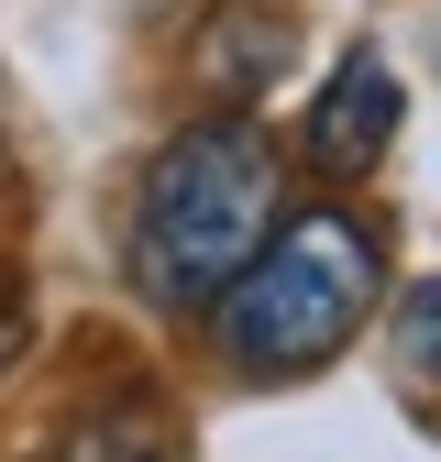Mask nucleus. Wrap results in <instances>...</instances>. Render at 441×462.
Wrapping results in <instances>:
<instances>
[{"label": "nucleus", "instance_id": "nucleus-4", "mask_svg": "<svg viewBox=\"0 0 441 462\" xmlns=\"http://www.w3.org/2000/svg\"><path fill=\"white\" fill-rule=\"evenodd\" d=\"M287 55H298V23L276 12V0H220V12L199 23V78L232 99V110L287 78Z\"/></svg>", "mask_w": 441, "mask_h": 462}, {"label": "nucleus", "instance_id": "nucleus-7", "mask_svg": "<svg viewBox=\"0 0 441 462\" xmlns=\"http://www.w3.org/2000/svg\"><path fill=\"white\" fill-rule=\"evenodd\" d=\"M0 353H12V309H0Z\"/></svg>", "mask_w": 441, "mask_h": 462}, {"label": "nucleus", "instance_id": "nucleus-3", "mask_svg": "<svg viewBox=\"0 0 441 462\" xmlns=\"http://www.w3.org/2000/svg\"><path fill=\"white\" fill-rule=\"evenodd\" d=\"M398 110H408L398 67H386L375 44H353L342 67L320 78V99H309V122H298V154L320 165L331 188H353V177H375V165H386V143H398Z\"/></svg>", "mask_w": 441, "mask_h": 462}, {"label": "nucleus", "instance_id": "nucleus-1", "mask_svg": "<svg viewBox=\"0 0 441 462\" xmlns=\"http://www.w3.org/2000/svg\"><path fill=\"white\" fill-rule=\"evenodd\" d=\"M287 220V165L276 143L243 122V110H220V122H188L144 165V199H133V286L155 309H188L210 319L220 286H232L265 231Z\"/></svg>", "mask_w": 441, "mask_h": 462}, {"label": "nucleus", "instance_id": "nucleus-5", "mask_svg": "<svg viewBox=\"0 0 441 462\" xmlns=\"http://www.w3.org/2000/svg\"><path fill=\"white\" fill-rule=\"evenodd\" d=\"M44 462H177V440H165L155 419H78Z\"/></svg>", "mask_w": 441, "mask_h": 462}, {"label": "nucleus", "instance_id": "nucleus-2", "mask_svg": "<svg viewBox=\"0 0 441 462\" xmlns=\"http://www.w3.org/2000/svg\"><path fill=\"white\" fill-rule=\"evenodd\" d=\"M386 298V243H375V220L364 209H287L265 231V254L220 286V309H210V341L232 353V374H320L342 341L375 319Z\"/></svg>", "mask_w": 441, "mask_h": 462}, {"label": "nucleus", "instance_id": "nucleus-6", "mask_svg": "<svg viewBox=\"0 0 441 462\" xmlns=\"http://www.w3.org/2000/svg\"><path fill=\"white\" fill-rule=\"evenodd\" d=\"M398 353H408V374L441 385V275H419L408 298H398Z\"/></svg>", "mask_w": 441, "mask_h": 462}]
</instances>
